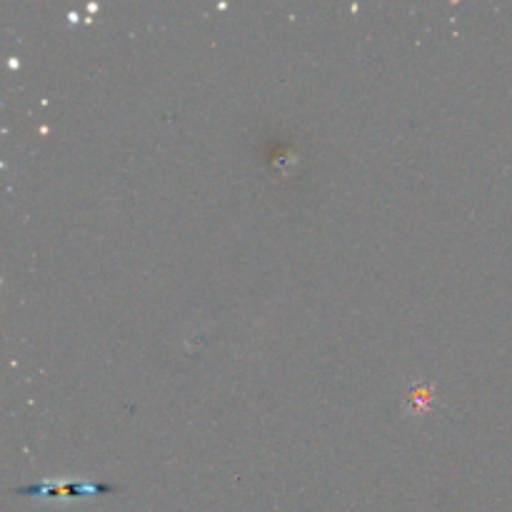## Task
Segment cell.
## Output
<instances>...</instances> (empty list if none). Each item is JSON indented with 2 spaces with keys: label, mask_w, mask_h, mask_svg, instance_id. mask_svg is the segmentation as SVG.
I'll list each match as a JSON object with an SVG mask.
<instances>
[{
  "label": "cell",
  "mask_w": 512,
  "mask_h": 512,
  "mask_svg": "<svg viewBox=\"0 0 512 512\" xmlns=\"http://www.w3.org/2000/svg\"><path fill=\"white\" fill-rule=\"evenodd\" d=\"M115 485H103V483H85V480H50V483H38V485H25L18 488V495H45V498H83V495H105L115 493Z\"/></svg>",
  "instance_id": "obj_1"
}]
</instances>
